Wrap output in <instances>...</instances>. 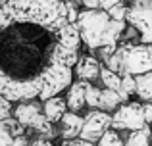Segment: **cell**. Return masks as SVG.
<instances>
[{
	"mask_svg": "<svg viewBox=\"0 0 152 146\" xmlns=\"http://www.w3.org/2000/svg\"><path fill=\"white\" fill-rule=\"evenodd\" d=\"M100 69H102V64L94 54H83V56H79L77 64H75L73 73H75V77L81 79V81L93 83V81L98 79Z\"/></svg>",
	"mask_w": 152,
	"mask_h": 146,
	"instance_id": "obj_9",
	"label": "cell"
},
{
	"mask_svg": "<svg viewBox=\"0 0 152 146\" xmlns=\"http://www.w3.org/2000/svg\"><path fill=\"white\" fill-rule=\"evenodd\" d=\"M98 79H100V83L106 86V89H112V90H115V92H118L119 86H121V75L112 71V69H108L106 65H102Z\"/></svg>",
	"mask_w": 152,
	"mask_h": 146,
	"instance_id": "obj_18",
	"label": "cell"
},
{
	"mask_svg": "<svg viewBox=\"0 0 152 146\" xmlns=\"http://www.w3.org/2000/svg\"><path fill=\"white\" fill-rule=\"evenodd\" d=\"M142 113H145L146 125L152 123V102H142Z\"/></svg>",
	"mask_w": 152,
	"mask_h": 146,
	"instance_id": "obj_23",
	"label": "cell"
},
{
	"mask_svg": "<svg viewBox=\"0 0 152 146\" xmlns=\"http://www.w3.org/2000/svg\"><path fill=\"white\" fill-rule=\"evenodd\" d=\"M56 44L58 33L37 23L19 21L0 31V94L12 102L39 98Z\"/></svg>",
	"mask_w": 152,
	"mask_h": 146,
	"instance_id": "obj_1",
	"label": "cell"
},
{
	"mask_svg": "<svg viewBox=\"0 0 152 146\" xmlns=\"http://www.w3.org/2000/svg\"><path fill=\"white\" fill-rule=\"evenodd\" d=\"M42 112H45V117L50 121V123H60V119L64 117V113L67 112V104H66V98L58 96H52L48 100L42 102Z\"/></svg>",
	"mask_w": 152,
	"mask_h": 146,
	"instance_id": "obj_12",
	"label": "cell"
},
{
	"mask_svg": "<svg viewBox=\"0 0 152 146\" xmlns=\"http://www.w3.org/2000/svg\"><path fill=\"white\" fill-rule=\"evenodd\" d=\"M108 14H110L112 19H118V21H125V15H127V4L125 2H119L115 4L114 8H110V10H106Z\"/></svg>",
	"mask_w": 152,
	"mask_h": 146,
	"instance_id": "obj_21",
	"label": "cell"
},
{
	"mask_svg": "<svg viewBox=\"0 0 152 146\" xmlns=\"http://www.w3.org/2000/svg\"><path fill=\"white\" fill-rule=\"evenodd\" d=\"M148 48H150V54H152V42H150V44H148Z\"/></svg>",
	"mask_w": 152,
	"mask_h": 146,
	"instance_id": "obj_28",
	"label": "cell"
},
{
	"mask_svg": "<svg viewBox=\"0 0 152 146\" xmlns=\"http://www.w3.org/2000/svg\"><path fill=\"white\" fill-rule=\"evenodd\" d=\"M152 71V54L148 44L142 42H129L125 54V73L129 75H141Z\"/></svg>",
	"mask_w": 152,
	"mask_h": 146,
	"instance_id": "obj_7",
	"label": "cell"
},
{
	"mask_svg": "<svg viewBox=\"0 0 152 146\" xmlns=\"http://www.w3.org/2000/svg\"><path fill=\"white\" fill-rule=\"evenodd\" d=\"M119 2H123V0H98V8L100 10H110V8H114Z\"/></svg>",
	"mask_w": 152,
	"mask_h": 146,
	"instance_id": "obj_25",
	"label": "cell"
},
{
	"mask_svg": "<svg viewBox=\"0 0 152 146\" xmlns=\"http://www.w3.org/2000/svg\"><path fill=\"white\" fill-rule=\"evenodd\" d=\"M127 25L135 27L141 35L142 44L152 42V0H125Z\"/></svg>",
	"mask_w": 152,
	"mask_h": 146,
	"instance_id": "obj_4",
	"label": "cell"
},
{
	"mask_svg": "<svg viewBox=\"0 0 152 146\" xmlns=\"http://www.w3.org/2000/svg\"><path fill=\"white\" fill-rule=\"evenodd\" d=\"M100 92L102 89L93 83H87V90H85V100H87V106L91 110H98V102H100Z\"/></svg>",
	"mask_w": 152,
	"mask_h": 146,
	"instance_id": "obj_20",
	"label": "cell"
},
{
	"mask_svg": "<svg viewBox=\"0 0 152 146\" xmlns=\"http://www.w3.org/2000/svg\"><path fill=\"white\" fill-rule=\"evenodd\" d=\"M119 98H121V102H129L131 98L137 94V81H135V75H121V86H119L118 90Z\"/></svg>",
	"mask_w": 152,
	"mask_h": 146,
	"instance_id": "obj_17",
	"label": "cell"
},
{
	"mask_svg": "<svg viewBox=\"0 0 152 146\" xmlns=\"http://www.w3.org/2000/svg\"><path fill=\"white\" fill-rule=\"evenodd\" d=\"M137 81V98L141 102H152V71L135 75Z\"/></svg>",
	"mask_w": 152,
	"mask_h": 146,
	"instance_id": "obj_14",
	"label": "cell"
},
{
	"mask_svg": "<svg viewBox=\"0 0 152 146\" xmlns=\"http://www.w3.org/2000/svg\"><path fill=\"white\" fill-rule=\"evenodd\" d=\"M123 2H125V0H123Z\"/></svg>",
	"mask_w": 152,
	"mask_h": 146,
	"instance_id": "obj_31",
	"label": "cell"
},
{
	"mask_svg": "<svg viewBox=\"0 0 152 146\" xmlns=\"http://www.w3.org/2000/svg\"><path fill=\"white\" fill-rule=\"evenodd\" d=\"M29 146H54V142H52L50 139H45V137H39V139L31 140Z\"/></svg>",
	"mask_w": 152,
	"mask_h": 146,
	"instance_id": "obj_24",
	"label": "cell"
},
{
	"mask_svg": "<svg viewBox=\"0 0 152 146\" xmlns=\"http://www.w3.org/2000/svg\"><path fill=\"white\" fill-rule=\"evenodd\" d=\"M15 23L27 21L37 25L48 27L58 33L64 25L69 23L67 19V0H8Z\"/></svg>",
	"mask_w": 152,
	"mask_h": 146,
	"instance_id": "obj_2",
	"label": "cell"
},
{
	"mask_svg": "<svg viewBox=\"0 0 152 146\" xmlns=\"http://www.w3.org/2000/svg\"><path fill=\"white\" fill-rule=\"evenodd\" d=\"M150 131H152V123H150Z\"/></svg>",
	"mask_w": 152,
	"mask_h": 146,
	"instance_id": "obj_30",
	"label": "cell"
},
{
	"mask_svg": "<svg viewBox=\"0 0 152 146\" xmlns=\"http://www.w3.org/2000/svg\"><path fill=\"white\" fill-rule=\"evenodd\" d=\"M112 23V17L106 10L100 8H85L79 10V17H77V27L81 33V41L91 52L102 46V38L106 35L108 27Z\"/></svg>",
	"mask_w": 152,
	"mask_h": 146,
	"instance_id": "obj_3",
	"label": "cell"
},
{
	"mask_svg": "<svg viewBox=\"0 0 152 146\" xmlns=\"http://www.w3.org/2000/svg\"><path fill=\"white\" fill-rule=\"evenodd\" d=\"M14 113V108H12V100H8L6 96L0 94V119H8Z\"/></svg>",
	"mask_w": 152,
	"mask_h": 146,
	"instance_id": "obj_22",
	"label": "cell"
},
{
	"mask_svg": "<svg viewBox=\"0 0 152 146\" xmlns=\"http://www.w3.org/2000/svg\"><path fill=\"white\" fill-rule=\"evenodd\" d=\"M96 146H125V139L121 137V131H115L114 127H110L98 139Z\"/></svg>",
	"mask_w": 152,
	"mask_h": 146,
	"instance_id": "obj_19",
	"label": "cell"
},
{
	"mask_svg": "<svg viewBox=\"0 0 152 146\" xmlns=\"http://www.w3.org/2000/svg\"><path fill=\"white\" fill-rule=\"evenodd\" d=\"M12 146H29V139H27V135L14 137V142H12Z\"/></svg>",
	"mask_w": 152,
	"mask_h": 146,
	"instance_id": "obj_26",
	"label": "cell"
},
{
	"mask_svg": "<svg viewBox=\"0 0 152 146\" xmlns=\"http://www.w3.org/2000/svg\"><path fill=\"white\" fill-rule=\"evenodd\" d=\"M112 127V113L104 110H89L83 115V129L79 139H85L89 142H98V139Z\"/></svg>",
	"mask_w": 152,
	"mask_h": 146,
	"instance_id": "obj_6",
	"label": "cell"
},
{
	"mask_svg": "<svg viewBox=\"0 0 152 146\" xmlns=\"http://www.w3.org/2000/svg\"><path fill=\"white\" fill-rule=\"evenodd\" d=\"M14 117L21 125L29 129H37L42 121L46 119L45 112H42V102L39 100H27V102H18V106L14 108Z\"/></svg>",
	"mask_w": 152,
	"mask_h": 146,
	"instance_id": "obj_8",
	"label": "cell"
},
{
	"mask_svg": "<svg viewBox=\"0 0 152 146\" xmlns=\"http://www.w3.org/2000/svg\"><path fill=\"white\" fill-rule=\"evenodd\" d=\"M112 127L115 131H127V133L146 127L145 113H142V102L129 100L119 104V108L112 113Z\"/></svg>",
	"mask_w": 152,
	"mask_h": 146,
	"instance_id": "obj_5",
	"label": "cell"
},
{
	"mask_svg": "<svg viewBox=\"0 0 152 146\" xmlns=\"http://www.w3.org/2000/svg\"><path fill=\"white\" fill-rule=\"evenodd\" d=\"M81 129H83V115L67 110V112L64 113V117L60 119V137H62L64 140L79 139Z\"/></svg>",
	"mask_w": 152,
	"mask_h": 146,
	"instance_id": "obj_11",
	"label": "cell"
},
{
	"mask_svg": "<svg viewBox=\"0 0 152 146\" xmlns=\"http://www.w3.org/2000/svg\"><path fill=\"white\" fill-rule=\"evenodd\" d=\"M8 2V0H0V4H6Z\"/></svg>",
	"mask_w": 152,
	"mask_h": 146,
	"instance_id": "obj_29",
	"label": "cell"
},
{
	"mask_svg": "<svg viewBox=\"0 0 152 146\" xmlns=\"http://www.w3.org/2000/svg\"><path fill=\"white\" fill-rule=\"evenodd\" d=\"M71 146H96V144L89 142V140H85V139H73L71 140Z\"/></svg>",
	"mask_w": 152,
	"mask_h": 146,
	"instance_id": "obj_27",
	"label": "cell"
},
{
	"mask_svg": "<svg viewBox=\"0 0 152 146\" xmlns=\"http://www.w3.org/2000/svg\"><path fill=\"white\" fill-rule=\"evenodd\" d=\"M119 104H123L119 94L112 89H106L102 86V92H100V102H98V110H104L108 113H114L115 110L119 108Z\"/></svg>",
	"mask_w": 152,
	"mask_h": 146,
	"instance_id": "obj_15",
	"label": "cell"
},
{
	"mask_svg": "<svg viewBox=\"0 0 152 146\" xmlns=\"http://www.w3.org/2000/svg\"><path fill=\"white\" fill-rule=\"evenodd\" d=\"M125 146H152V131H150V125L139 129V131L127 133Z\"/></svg>",
	"mask_w": 152,
	"mask_h": 146,
	"instance_id": "obj_16",
	"label": "cell"
},
{
	"mask_svg": "<svg viewBox=\"0 0 152 146\" xmlns=\"http://www.w3.org/2000/svg\"><path fill=\"white\" fill-rule=\"evenodd\" d=\"M0 6H2V4H0Z\"/></svg>",
	"mask_w": 152,
	"mask_h": 146,
	"instance_id": "obj_32",
	"label": "cell"
},
{
	"mask_svg": "<svg viewBox=\"0 0 152 146\" xmlns=\"http://www.w3.org/2000/svg\"><path fill=\"white\" fill-rule=\"evenodd\" d=\"M58 42L66 48H71V50H79L83 44L81 41V33H79V27L77 23H67L64 25L62 29L58 31Z\"/></svg>",
	"mask_w": 152,
	"mask_h": 146,
	"instance_id": "obj_13",
	"label": "cell"
},
{
	"mask_svg": "<svg viewBox=\"0 0 152 146\" xmlns=\"http://www.w3.org/2000/svg\"><path fill=\"white\" fill-rule=\"evenodd\" d=\"M87 83H89V81H81V79H77V81H73L69 86H67L66 104H67V110H69V112L79 113L87 106V100H85Z\"/></svg>",
	"mask_w": 152,
	"mask_h": 146,
	"instance_id": "obj_10",
	"label": "cell"
}]
</instances>
